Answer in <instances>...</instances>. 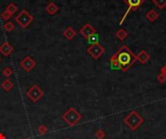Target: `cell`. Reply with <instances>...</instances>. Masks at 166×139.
Wrapping results in <instances>:
<instances>
[{"label": "cell", "instance_id": "obj_1", "mask_svg": "<svg viewBox=\"0 0 166 139\" xmlns=\"http://www.w3.org/2000/svg\"><path fill=\"white\" fill-rule=\"evenodd\" d=\"M115 56L119 64V70H121L123 72H126L136 61L134 53L126 44L121 45L119 49L115 53Z\"/></svg>", "mask_w": 166, "mask_h": 139}, {"label": "cell", "instance_id": "obj_2", "mask_svg": "<svg viewBox=\"0 0 166 139\" xmlns=\"http://www.w3.org/2000/svg\"><path fill=\"white\" fill-rule=\"evenodd\" d=\"M124 123L131 131H136L144 123V118L136 110H132L129 114L125 116Z\"/></svg>", "mask_w": 166, "mask_h": 139}, {"label": "cell", "instance_id": "obj_3", "mask_svg": "<svg viewBox=\"0 0 166 139\" xmlns=\"http://www.w3.org/2000/svg\"><path fill=\"white\" fill-rule=\"evenodd\" d=\"M62 119L68 126H74L82 120V115L74 107H70L63 113Z\"/></svg>", "mask_w": 166, "mask_h": 139}, {"label": "cell", "instance_id": "obj_4", "mask_svg": "<svg viewBox=\"0 0 166 139\" xmlns=\"http://www.w3.org/2000/svg\"><path fill=\"white\" fill-rule=\"evenodd\" d=\"M33 20H34V18H33V16L29 14L26 10H21L19 12V14L15 17V21L21 28L28 27Z\"/></svg>", "mask_w": 166, "mask_h": 139}, {"label": "cell", "instance_id": "obj_5", "mask_svg": "<svg viewBox=\"0 0 166 139\" xmlns=\"http://www.w3.org/2000/svg\"><path fill=\"white\" fill-rule=\"evenodd\" d=\"M45 95L44 91L36 84H33L27 91H26V97L33 102L39 101Z\"/></svg>", "mask_w": 166, "mask_h": 139}, {"label": "cell", "instance_id": "obj_6", "mask_svg": "<svg viewBox=\"0 0 166 139\" xmlns=\"http://www.w3.org/2000/svg\"><path fill=\"white\" fill-rule=\"evenodd\" d=\"M124 2L128 6V8H127V11L125 12V14L124 15L123 18L119 20V25L123 24L124 21L125 20V18L127 17V15L130 13V12L131 11L135 12L138 8H140L142 6V4L145 2V0H124Z\"/></svg>", "mask_w": 166, "mask_h": 139}, {"label": "cell", "instance_id": "obj_7", "mask_svg": "<svg viewBox=\"0 0 166 139\" xmlns=\"http://www.w3.org/2000/svg\"><path fill=\"white\" fill-rule=\"evenodd\" d=\"M87 53L90 54L91 57H92L93 59H98V58H100L104 52H105V49L104 46H102L99 43L97 44H92L87 48L86 49Z\"/></svg>", "mask_w": 166, "mask_h": 139}, {"label": "cell", "instance_id": "obj_8", "mask_svg": "<svg viewBox=\"0 0 166 139\" xmlns=\"http://www.w3.org/2000/svg\"><path fill=\"white\" fill-rule=\"evenodd\" d=\"M20 67L23 68L25 72H30L32 71L33 69H34L36 67V61L33 59V58L29 55L25 56L23 60L20 61L19 63Z\"/></svg>", "mask_w": 166, "mask_h": 139}, {"label": "cell", "instance_id": "obj_9", "mask_svg": "<svg viewBox=\"0 0 166 139\" xmlns=\"http://www.w3.org/2000/svg\"><path fill=\"white\" fill-rule=\"evenodd\" d=\"M79 32H80V34L82 35L85 39H88L91 36V35L96 33V30L91 24H90V23H86V24L80 29Z\"/></svg>", "mask_w": 166, "mask_h": 139}, {"label": "cell", "instance_id": "obj_10", "mask_svg": "<svg viewBox=\"0 0 166 139\" xmlns=\"http://www.w3.org/2000/svg\"><path fill=\"white\" fill-rule=\"evenodd\" d=\"M13 50H14V49H13L12 44H11L8 41L4 42L1 45H0V53L3 54L6 57L12 54Z\"/></svg>", "mask_w": 166, "mask_h": 139}, {"label": "cell", "instance_id": "obj_11", "mask_svg": "<svg viewBox=\"0 0 166 139\" xmlns=\"http://www.w3.org/2000/svg\"><path fill=\"white\" fill-rule=\"evenodd\" d=\"M150 54L145 50V49H142L139 51V53L135 56V59L137 61H139L141 64H146L149 60H150Z\"/></svg>", "mask_w": 166, "mask_h": 139}, {"label": "cell", "instance_id": "obj_12", "mask_svg": "<svg viewBox=\"0 0 166 139\" xmlns=\"http://www.w3.org/2000/svg\"><path fill=\"white\" fill-rule=\"evenodd\" d=\"M58 10H59V7L57 4H55L54 2H53V1H51L46 6V12H47L49 15H51V16H53L54 14H57L58 12Z\"/></svg>", "mask_w": 166, "mask_h": 139}, {"label": "cell", "instance_id": "obj_13", "mask_svg": "<svg viewBox=\"0 0 166 139\" xmlns=\"http://www.w3.org/2000/svg\"><path fill=\"white\" fill-rule=\"evenodd\" d=\"M77 35V32L72 26H69L63 31V36L67 40H73Z\"/></svg>", "mask_w": 166, "mask_h": 139}, {"label": "cell", "instance_id": "obj_14", "mask_svg": "<svg viewBox=\"0 0 166 139\" xmlns=\"http://www.w3.org/2000/svg\"><path fill=\"white\" fill-rule=\"evenodd\" d=\"M145 17H146V18H147L149 21L153 22V21H156V20L159 18V15H158V13L156 10L152 9V10H150L149 12H147L146 15H145Z\"/></svg>", "mask_w": 166, "mask_h": 139}, {"label": "cell", "instance_id": "obj_15", "mask_svg": "<svg viewBox=\"0 0 166 139\" xmlns=\"http://www.w3.org/2000/svg\"><path fill=\"white\" fill-rule=\"evenodd\" d=\"M128 35H129L128 31H126V30L124 29V28H119V29H118L117 32H116V37H117L119 41H124V40L128 37Z\"/></svg>", "mask_w": 166, "mask_h": 139}, {"label": "cell", "instance_id": "obj_16", "mask_svg": "<svg viewBox=\"0 0 166 139\" xmlns=\"http://www.w3.org/2000/svg\"><path fill=\"white\" fill-rule=\"evenodd\" d=\"M1 88L4 90V91H6V92H9V91H11L13 88H14V84H13V82L11 81L9 78H6L3 82L1 83Z\"/></svg>", "mask_w": 166, "mask_h": 139}, {"label": "cell", "instance_id": "obj_17", "mask_svg": "<svg viewBox=\"0 0 166 139\" xmlns=\"http://www.w3.org/2000/svg\"><path fill=\"white\" fill-rule=\"evenodd\" d=\"M15 28V25H14V23L12 21H10L8 20L7 22L4 23V25H3V29L6 31V32H11V31H13Z\"/></svg>", "mask_w": 166, "mask_h": 139}, {"label": "cell", "instance_id": "obj_18", "mask_svg": "<svg viewBox=\"0 0 166 139\" xmlns=\"http://www.w3.org/2000/svg\"><path fill=\"white\" fill-rule=\"evenodd\" d=\"M13 73H14V71H13V69L11 68V67H5V68L2 70V75H3L5 77H7V78H9L11 75H12Z\"/></svg>", "mask_w": 166, "mask_h": 139}, {"label": "cell", "instance_id": "obj_19", "mask_svg": "<svg viewBox=\"0 0 166 139\" xmlns=\"http://www.w3.org/2000/svg\"><path fill=\"white\" fill-rule=\"evenodd\" d=\"M152 3L159 9H164L166 7V0H152Z\"/></svg>", "mask_w": 166, "mask_h": 139}, {"label": "cell", "instance_id": "obj_20", "mask_svg": "<svg viewBox=\"0 0 166 139\" xmlns=\"http://www.w3.org/2000/svg\"><path fill=\"white\" fill-rule=\"evenodd\" d=\"M6 10L9 12V13H10L11 15L13 16L14 14H16V12L18 11V7H17V5H16V4H14V3H10V4L7 6Z\"/></svg>", "mask_w": 166, "mask_h": 139}, {"label": "cell", "instance_id": "obj_21", "mask_svg": "<svg viewBox=\"0 0 166 139\" xmlns=\"http://www.w3.org/2000/svg\"><path fill=\"white\" fill-rule=\"evenodd\" d=\"M110 63H111V67H112L113 69H118L119 70V64H118V61L116 59L115 54H113L112 56L110 57Z\"/></svg>", "mask_w": 166, "mask_h": 139}, {"label": "cell", "instance_id": "obj_22", "mask_svg": "<svg viewBox=\"0 0 166 139\" xmlns=\"http://www.w3.org/2000/svg\"><path fill=\"white\" fill-rule=\"evenodd\" d=\"M37 131H38V133H39L40 135H44V134L47 133L48 127H47V126H45V125H40V126H38Z\"/></svg>", "mask_w": 166, "mask_h": 139}, {"label": "cell", "instance_id": "obj_23", "mask_svg": "<svg viewBox=\"0 0 166 139\" xmlns=\"http://www.w3.org/2000/svg\"><path fill=\"white\" fill-rule=\"evenodd\" d=\"M94 136L96 139H104L105 136H106V133L103 130H98L95 133H94Z\"/></svg>", "mask_w": 166, "mask_h": 139}, {"label": "cell", "instance_id": "obj_24", "mask_svg": "<svg viewBox=\"0 0 166 139\" xmlns=\"http://www.w3.org/2000/svg\"><path fill=\"white\" fill-rule=\"evenodd\" d=\"M87 40H88V42L91 43V44H97V43H98V35L95 33V34L91 35V36L88 38Z\"/></svg>", "mask_w": 166, "mask_h": 139}, {"label": "cell", "instance_id": "obj_25", "mask_svg": "<svg viewBox=\"0 0 166 139\" xmlns=\"http://www.w3.org/2000/svg\"><path fill=\"white\" fill-rule=\"evenodd\" d=\"M1 18H2L3 19H5V20L8 21L11 18H12V15H11L7 10H5V11L3 12V13L1 14Z\"/></svg>", "mask_w": 166, "mask_h": 139}, {"label": "cell", "instance_id": "obj_26", "mask_svg": "<svg viewBox=\"0 0 166 139\" xmlns=\"http://www.w3.org/2000/svg\"><path fill=\"white\" fill-rule=\"evenodd\" d=\"M158 80L159 81L160 83H164V82H166V78H165L161 74H159V75H158Z\"/></svg>", "mask_w": 166, "mask_h": 139}, {"label": "cell", "instance_id": "obj_27", "mask_svg": "<svg viewBox=\"0 0 166 139\" xmlns=\"http://www.w3.org/2000/svg\"><path fill=\"white\" fill-rule=\"evenodd\" d=\"M160 74L166 78V64L161 68V70H160Z\"/></svg>", "mask_w": 166, "mask_h": 139}, {"label": "cell", "instance_id": "obj_28", "mask_svg": "<svg viewBox=\"0 0 166 139\" xmlns=\"http://www.w3.org/2000/svg\"><path fill=\"white\" fill-rule=\"evenodd\" d=\"M0 139H6V136L1 132H0Z\"/></svg>", "mask_w": 166, "mask_h": 139}, {"label": "cell", "instance_id": "obj_29", "mask_svg": "<svg viewBox=\"0 0 166 139\" xmlns=\"http://www.w3.org/2000/svg\"><path fill=\"white\" fill-rule=\"evenodd\" d=\"M0 62H1V57H0Z\"/></svg>", "mask_w": 166, "mask_h": 139}, {"label": "cell", "instance_id": "obj_30", "mask_svg": "<svg viewBox=\"0 0 166 139\" xmlns=\"http://www.w3.org/2000/svg\"><path fill=\"white\" fill-rule=\"evenodd\" d=\"M26 139H28V138H26Z\"/></svg>", "mask_w": 166, "mask_h": 139}]
</instances>
